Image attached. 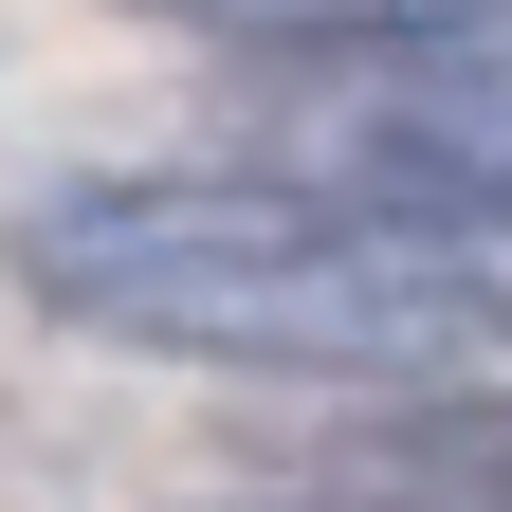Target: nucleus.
Here are the masks:
<instances>
[{
    "label": "nucleus",
    "mask_w": 512,
    "mask_h": 512,
    "mask_svg": "<svg viewBox=\"0 0 512 512\" xmlns=\"http://www.w3.org/2000/svg\"><path fill=\"white\" fill-rule=\"evenodd\" d=\"M19 293L92 348L238 366V384H458L512 348V275L384 238L275 165H92L19 220Z\"/></svg>",
    "instance_id": "obj_1"
},
{
    "label": "nucleus",
    "mask_w": 512,
    "mask_h": 512,
    "mask_svg": "<svg viewBox=\"0 0 512 512\" xmlns=\"http://www.w3.org/2000/svg\"><path fill=\"white\" fill-rule=\"evenodd\" d=\"M275 183L348 202L384 238H439V256H494L512 238V37H366L330 55L293 110H275Z\"/></svg>",
    "instance_id": "obj_2"
},
{
    "label": "nucleus",
    "mask_w": 512,
    "mask_h": 512,
    "mask_svg": "<svg viewBox=\"0 0 512 512\" xmlns=\"http://www.w3.org/2000/svg\"><path fill=\"white\" fill-rule=\"evenodd\" d=\"M348 494H384V512H512V384H421L348 458Z\"/></svg>",
    "instance_id": "obj_3"
},
{
    "label": "nucleus",
    "mask_w": 512,
    "mask_h": 512,
    "mask_svg": "<svg viewBox=\"0 0 512 512\" xmlns=\"http://www.w3.org/2000/svg\"><path fill=\"white\" fill-rule=\"evenodd\" d=\"M183 37H238V55H366V37H458L494 0H147Z\"/></svg>",
    "instance_id": "obj_4"
},
{
    "label": "nucleus",
    "mask_w": 512,
    "mask_h": 512,
    "mask_svg": "<svg viewBox=\"0 0 512 512\" xmlns=\"http://www.w3.org/2000/svg\"><path fill=\"white\" fill-rule=\"evenodd\" d=\"M275 512H384V494H275Z\"/></svg>",
    "instance_id": "obj_5"
}]
</instances>
